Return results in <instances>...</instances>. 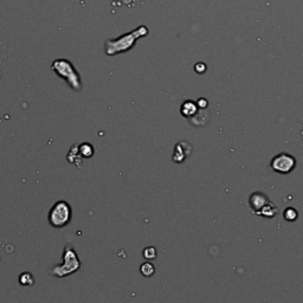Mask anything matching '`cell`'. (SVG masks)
<instances>
[{
	"label": "cell",
	"mask_w": 303,
	"mask_h": 303,
	"mask_svg": "<svg viewBox=\"0 0 303 303\" xmlns=\"http://www.w3.org/2000/svg\"><path fill=\"white\" fill-rule=\"evenodd\" d=\"M81 267L82 264L76 250L71 245H67L63 250V262L61 264H56L51 267L50 272L54 277L63 278L75 274Z\"/></svg>",
	"instance_id": "6da1fadb"
},
{
	"label": "cell",
	"mask_w": 303,
	"mask_h": 303,
	"mask_svg": "<svg viewBox=\"0 0 303 303\" xmlns=\"http://www.w3.org/2000/svg\"><path fill=\"white\" fill-rule=\"evenodd\" d=\"M51 69L58 77H61L69 84V87L75 91L82 90V80L76 68L73 67L71 62L67 59H56L53 61Z\"/></svg>",
	"instance_id": "7a4b0ae2"
},
{
	"label": "cell",
	"mask_w": 303,
	"mask_h": 303,
	"mask_svg": "<svg viewBox=\"0 0 303 303\" xmlns=\"http://www.w3.org/2000/svg\"><path fill=\"white\" fill-rule=\"evenodd\" d=\"M72 218V209L65 200H59L53 204L48 214L50 225L54 229H62L70 223Z\"/></svg>",
	"instance_id": "3957f363"
},
{
	"label": "cell",
	"mask_w": 303,
	"mask_h": 303,
	"mask_svg": "<svg viewBox=\"0 0 303 303\" xmlns=\"http://www.w3.org/2000/svg\"><path fill=\"white\" fill-rule=\"evenodd\" d=\"M270 167L276 173L288 174L296 167V159L288 153H281V154L272 158Z\"/></svg>",
	"instance_id": "277c9868"
},
{
	"label": "cell",
	"mask_w": 303,
	"mask_h": 303,
	"mask_svg": "<svg viewBox=\"0 0 303 303\" xmlns=\"http://www.w3.org/2000/svg\"><path fill=\"white\" fill-rule=\"evenodd\" d=\"M269 201H270V199L267 198V196L264 195V193L255 192L250 196L249 204H250L251 209H252L253 214H256L259 211V210H261L262 207L266 205V204L269 203Z\"/></svg>",
	"instance_id": "5b68a950"
},
{
	"label": "cell",
	"mask_w": 303,
	"mask_h": 303,
	"mask_svg": "<svg viewBox=\"0 0 303 303\" xmlns=\"http://www.w3.org/2000/svg\"><path fill=\"white\" fill-rule=\"evenodd\" d=\"M67 160L69 161L70 163H73L75 166H77L78 168L82 166V162H83V157L81 155L80 149H78L77 144H73L70 148L69 154L67 155Z\"/></svg>",
	"instance_id": "8992f818"
},
{
	"label": "cell",
	"mask_w": 303,
	"mask_h": 303,
	"mask_svg": "<svg viewBox=\"0 0 303 303\" xmlns=\"http://www.w3.org/2000/svg\"><path fill=\"white\" fill-rule=\"evenodd\" d=\"M198 111V106H196V102H193V101L187 100L185 101L184 103L181 105V108H180V113L184 117H192Z\"/></svg>",
	"instance_id": "52a82bcc"
},
{
	"label": "cell",
	"mask_w": 303,
	"mask_h": 303,
	"mask_svg": "<svg viewBox=\"0 0 303 303\" xmlns=\"http://www.w3.org/2000/svg\"><path fill=\"white\" fill-rule=\"evenodd\" d=\"M278 214V210L277 207L275 206L274 203H271V201H269V203L266 204L263 207H262L261 210L257 212V215H261V217H264V218H274L275 215H276Z\"/></svg>",
	"instance_id": "ba28073f"
},
{
	"label": "cell",
	"mask_w": 303,
	"mask_h": 303,
	"mask_svg": "<svg viewBox=\"0 0 303 303\" xmlns=\"http://www.w3.org/2000/svg\"><path fill=\"white\" fill-rule=\"evenodd\" d=\"M186 144V141H180V143L177 144L176 148H174V155H173V160L174 162H184V160L187 158L186 153H184V147Z\"/></svg>",
	"instance_id": "9c48e42d"
},
{
	"label": "cell",
	"mask_w": 303,
	"mask_h": 303,
	"mask_svg": "<svg viewBox=\"0 0 303 303\" xmlns=\"http://www.w3.org/2000/svg\"><path fill=\"white\" fill-rule=\"evenodd\" d=\"M78 149H80V153L82 157H83V159L84 158H86V159H89V158H91L95 153L94 147H92L89 143H81L80 146H78Z\"/></svg>",
	"instance_id": "30bf717a"
},
{
	"label": "cell",
	"mask_w": 303,
	"mask_h": 303,
	"mask_svg": "<svg viewBox=\"0 0 303 303\" xmlns=\"http://www.w3.org/2000/svg\"><path fill=\"white\" fill-rule=\"evenodd\" d=\"M19 283L24 286H31L35 285V277L31 272H23V274L19 276Z\"/></svg>",
	"instance_id": "8fae6325"
},
{
	"label": "cell",
	"mask_w": 303,
	"mask_h": 303,
	"mask_svg": "<svg viewBox=\"0 0 303 303\" xmlns=\"http://www.w3.org/2000/svg\"><path fill=\"white\" fill-rule=\"evenodd\" d=\"M140 272L143 275L144 277H151V276H153V275H154L155 267L152 263H149V262H146V263L141 264Z\"/></svg>",
	"instance_id": "7c38bea8"
},
{
	"label": "cell",
	"mask_w": 303,
	"mask_h": 303,
	"mask_svg": "<svg viewBox=\"0 0 303 303\" xmlns=\"http://www.w3.org/2000/svg\"><path fill=\"white\" fill-rule=\"evenodd\" d=\"M283 217L286 222H295L299 218V212L294 209V207H286L283 212Z\"/></svg>",
	"instance_id": "4fadbf2b"
},
{
	"label": "cell",
	"mask_w": 303,
	"mask_h": 303,
	"mask_svg": "<svg viewBox=\"0 0 303 303\" xmlns=\"http://www.w3.org/2000/svg\"><path fill=\"white\" fill-rule=\"evenodd\" d=\"M158 256L157 249L154 247H148L143 250V257L146 259H155Z\"/></svg>",
	"instance_id": "5bb4252c"
},
{
	"label": "cell",
	"mask_w": 303,
	"mask_h": 303,
	"mask_svg": "<svg viewBox=\"0 0 303 303\" xmlns=\"http://www.w3.org/2000/svg\"><path fill=\"white\" fill-rule=\"evenodd\" d=\"M195 70L196 73H204L206 71V65L204 63H198V64H196Z\"/></svg>",
	"instance_id": "9a60e30c"
},
{
	"label": "cell",
	"mask_w": 303,
	"mask_h": 303,
	"mask_svg": "<svg viewBox=\"0 0 303 303\" xmlns=\"http://www.w3.org/2000/svg\"><path fill=\"white\" fill-rule=\"evenodd\" d=\"M196 106L200 109H206L207 106H209V102H207L206 98H199V100L196 101Z\"/></svg>",
	"instance_id": "2e32d148"
}]
</instances>
